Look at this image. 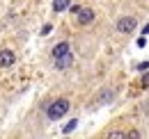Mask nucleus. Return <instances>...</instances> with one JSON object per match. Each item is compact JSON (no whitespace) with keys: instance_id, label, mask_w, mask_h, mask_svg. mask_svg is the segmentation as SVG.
<instances>
[{"instance_id":"1","label":"nucleus","mask_w":149,"mask_h":139,"mask_svg":"<svg viewBox=\"0 0 149 139\" xmlns=\"http://www.w3.org/2000/svg\"><path fill=\"white\" fill-rule=\"evenodd\" d=\"M67 112H69V100H67V98H57V100H53V103L46 107V116H48L51 121L62 119Z\"/></svg>"},{"instance_id":"2","label":"nucleus","mask_w":149,"mask_h":139,"mask_svg":"<svg viewBox=\"0 0 149 139\" xmlns=\"http://www.w3.org/2000/svg\"><path fill=\"white\" fill-rule=\"evenodd\" d=\"M135 28H138V21L133 16H122L117 21V32H122V34H131Z\"/></svg>"},{"instance_id":"3","label":"nucleus","mask_w":149,"mask_h":139,"mask_svg":"<svg viewBox=\"0 0 149 139\" xmlns=\"http://www.w3.org/2000/svg\"><path fill=\"white\" fill-rule=\"evenodd\" d=\"M76 16H78V23H80V25H90L94 18H96V12L90 9V7H85V9H80Z\"/></svg>"},{"instance_id":"4","label":"nucleus","mask_w":149,"mask_h":139,"mask_svg":"<svg viewBox=\"0 0 149 139\" xmlns=\"http://www.w3.org/2000/svg\"><path fill=\"white\" fill-rule=\"evenodd\" d=\"M14 62H16V55H14L12 50H7V48L0 50V69H9Z\"/></svg>"},{"instance_id":"5","label":"nucleus","mask_w":149,"mask_h":139,"mask_svg":"<svg viewBox=\"0 0 149 139\" xmlns=\"http://www.w3.org/2000/svg\"><path fill=\"white\" fill-rule=\"evenodd\" d=\"M71 64H74V55H71V50L67 52V55H62V57H55V69H57V71L69 69Z\"/></svg>"},{"instance_id":"6","label":"nucleus","mask_w":149,"mask_h":139,"mask_svg":"<svg viewBox=\"0 0 149 139\" xmlns=\"http://www.w3.org/2000/svg\"><path fill=\"white\" fill-rule=\"evenodd\" d=\"M67 52H69V43H67V41H60V43L53 46L51 55H53V59H55V57H62V55H67Z\"/></svg>"},{"instance_id":"7","label":"nucleus","mask_w":149,"mask_h":139,"mask_svg":"<svg viewBox=\"0 0 149 139\" xmlns=\"http://www.w3.org/2000/svg\"><path fill=\"white\" fill-rule=\"evenodd\" d=\"M69 5H71L69 0H53V12H57V14H60V12L69 9Z\"/></svg>"},{"instance_id":"8","label":"nucleus","mask_w":149,"mask_h":139,"mask_svg":"<svg viewBox=\"0 0 149 139\" xmlns=\"http://www.w3.org/2000/svg\"><path fill=\"white\" fill-rule=\"evenodd\" d=\"M76 125H78V119H71V121L67 123V125H64V135H67V132H71V130H74Z\"/></svg>"},{"instance_id":"9","label":"nucleus","mask_w":149,"mask_h":139,"mask_svg":"<svg viewBox=\"0 0 149 139\" xmlns=\"http://www.w3.org/2000/svg\"><path fill=\"white\" fill-rule=\"evenodd\" d=\"M140 87L149 89V71H145V75H142V80H140Z\"/></svg>"},{"instance_id":"10","label":"nucleus","mask_w":149,"mask_h":139,"mask_svg":"<svg viewBox=\"0 0 149 139\" xmlns=\"http://www.w3.org/2000/svg\"><path fill=\"white\" fill-rule=\"evenodd\" d=\"M110 98H112V91H103V96H99V100H101V103H108Z\"/></svg>"},{"instance_id":"11","label":"nucleus","mask_w":149,"mask_h":139,"mask_svg":"<svg viewBox=\"0 0 149 139\" xmlns=\"http://www.w3.org/2000/svg\"><path fill=\"white\" fill-rule=\"evenodd\" d=\"M51 30H53V25H51V23H46V25L41 28V34H44V36H46V34H51Z\"/></svg>"},{"instance_id":"12","label":"nucleus","mask_w":149,"mask_h":139,"mask_svg":"<svg viewBox=\"0 0 149 139\" xmlns=\"http://www.w3.org/2000/svg\"><path fill=\"white\" fill-rule=\"evenodd\" d=\"M110 137L112 139H122V137H126V132H119V130H117V132H110Z\"/></svg>"},{"instance_id":"13","label":"nucleus","mask_w":149,"mask_h":139,"mask_svg":"<svg viewBox=\"0 0 149 139\" xmlns=\"http://www.w3.org/2000/svg\"><path fill=\"white\" fill-rule=\"evenodd\" d=\"M69 9H71V14H78L83 7H80V5H69Z\"/></svg>"},{"instance_id":"14","label":"nucleus","mask_w":149,"mask_h":139,"mask_svg":"<svg viewBox=\"0 0 149 139\" xmlns=\"http://www.w3.org/2000/svg\"><path fill=\"white\" fill-rule=\"evenodd\" d=\"M147 69H149V62H142V64H138V71H142V73H145Z\"/></svg>"},{"instance_id":"15","label":"nucleus","mask_w":149,"mask_h":139,"mask_svg":"<svg viewBox=\"0 0 149 139\" xmlns=\"http://www.w3.org/2000/svg\"><path fill=\"white\" fill-rule=\"evenodd\" d=\"M126 137H133V139H135V137H140V132H138V130H129V132H126Z\"/></svg>"},{"instance_id":"16","label":"nucleus","mask_w":149,"mask_h":139,"mask_svg":"<svg viewBox=\"0 0 149 139\" xmlns=\"http://www.w3.org/2000/svg\"><path fill=\"white\" fill-rule=\"evenodd\" d=\"M142 34H149V23L145 25V30H142Z\"/></svg>"}]
</instances>
